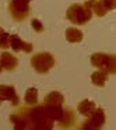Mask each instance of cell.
<instances>
[{
	"label": "cell",
	"instance_id": "6",
	"mask_svg": "<svg viewBox=\"0 0 116 130\" xmlns=\"http://www.w3.org/2000/svg\"><path fill=\"white\" fill-rule=\"evenodd\" d=\"M18 59L15 56H13L9 52H3L0 55V69L6 71H14L17 69Z\"/></svg>",
	"mask_w": 116,
	"mask_h": 130
},
{
	"label": "cell",
	"instance_id": "15",
	"mask_svg": "<svg viewBox=\"0 0 116 130\" xmlns=\"http://www.w3.org/2000/svg\"><path fill=\"white\" fill-rule=\"evenodd\" d=\"M23 46H24V41H21L18 35H10V48H13V51L20 52L23 51Z\"/></svg>",
	"mask_w": 116,
	"mask_h": 130
},
{
	"label": "cell",
	"instance_id": "13",
	"mask_svg": "<svg viewBox=\"0 0 116 130\" xmlns=\"http://www.w3.org/2000/svg\"><path fill=\"white\" fill-rule=\"evenodd\" d=\"M37 102H38V90L34 87L28 88L25 92V104L32 106V105H37Z\"/></svg>",
	"mask_w": 116,
	"mask_h": 130
},
{
	"label": "cell",
	"instance_id": "5",
	"mask_svg": "<svg viewBox=\"0 0 116 130\" xmlns=\"http://www.w3.org/2000/svg\"><path fill=\"white\" fill-rule=\"evenodd\" d=\"M105 123V113L102 109H95V112L90 116L87 122L80 126L78 130H101Z\"/></svg>",
	"mask_w": 116,
	"mask_h": 130
},
{
	"label": "cell",
	"instance_id": "16",
	"mask_svg": "<svg viewBox=\"0 0 116 130\" xmlns=\"http://www.w3.org/2000/svg\"><path fill=\"white\" fill-rule=\"evenodd\" d=\"M9 48H10V35L6 31H3L0 35V49H9Z\"/></svg>",
	"mask_w": 116,
	"mask_h": 130
},
{
	"label": "cell",
	"instance_id": "2",
	"mask_svg": "<svg viewBox=\"0 0 116 130\" xmlns=\"http://www.w3.org/2000/svg\"><path fill=\"white\" fill-rule=\"evenodd\" d=\"M31 66L35 71L38 73H48L52 67L55 66V57L48 52H41L35 53L31 57Z\"/></svg>",
	"mask_w": 116,
	"mask_h": 130
},
{
	"label": "cell",
	"instance_id": "17",
	"mask_svg": "<svg viewBox=\"0 0 116 130\" xmlns=\"http://www.w3.org/2000/svg\"><path fill=\"white\" fill-rule=\"evenodd\" d=\"M31 25H32V28H34L37 32H42L43 31V24L41 23L39 20H35L34 18V20L31 21Z\"/></svg>",
	"mask_w": 116,
	"mask_h": 130
},
{
	"label": "cell",
	"instance_id": "18",
	"mask_svg": "<svg viewBox=\"0 0 116 130\" xmlns=\"http://www.w3.org/2000/svg\"><path fill=\"white\" fill-rule=\"evenodd\" d=\"M102 2H104L105 7L108 9V11H109V10H115V7H116V2H115V0H102Z\"/></svg>",
	"mask_w": 116,
	"mask_h": 130
},
{
	"label": "cell",
	"instance_id": "10",
	"mask_svg": "<svg viewBox=\"0 0 116 130\" xmlns=\"http://www.w3.org/2000/svg\"><path fill=\"white\" fill-rule=\"evenodd\" d=\"M66 39H67L69 42H71V43L81 42L82 41V32L80 31V29L74 28V27L67 28L66 29Z\"/></svg>",
	"mask_w": 116,
	"mask_h": 130
},
{
	"label": "cell",
	"instance_id": "21",
	"mask_svg": "<svg viewBox=\"0 0 116 130\" xmlns=\"http://www.w3.org/2000/svg\"><path fill=\"white\" fill-rule=\"evenodd\" d=\"M0 70H2V69H0Z\"/></svg>",
	"mask_w": 116,
	"mask_h": 130
},
{
	"label": "cell",
	"instance_id": "9",
	"mask_svg": "<svg viewBox=\"0 0 116 130\" xmlns=\"http://www.w3.org/2000/svg\"><path fill=\"white\" fill-rule=\"evenodd\" d=\"M74 120H76V118H74L73 110L70 108H64L63 109V116L59 120V127L60 129H67V127H70L74 123Z\"/></svg>",
	"mask_w": 116,
	"mask_h": 130
},
{
	"label": "cell",
	"instance_id": "11",
	"mask_svg": "<svg viewBox=\"0 0 116 130\" xmlns=\"http://www.w3.org/2000/svg\"><path fill=\"white\" fill-rule=\"evenodd\" d=\"M91 81H92L95 85H98V87H104V85L106 84V81H108V73L104 71V70L94 71L92 76H91Z\"/></svg>",
	"mask_w": 116,
	"mask_h": 130
},
{
	"label": "cell",
	"instance_id": "4",
	"mask_svg": "<svg viewBox=\"0 0 116 130\" xmlns=\"http://www.w3.org/2000/svg\"><path fill=\"white\" fill-rule=\"evenodd\" d=\"M29 2L31 0H10L9 10L15 21H23L29 15Z\"/></svg>",
	"mask_w": 116,
	"mask_h": 130
},
{
	"label": "cell",
	"instance_id": "8",
	"mask_svg": "<svg viewBox=\"0 0 116 130\" xmlns=\"http://www.w3.org/2000/svg\"><path fill=\"white\" fill-rule=\"evenodd\" d=\"M77 109H78V112L81 113V115H84V116H87V118H90V116L92 115L94 112H95L96 106H95V104H94L91 99H82V101L78 104Z\"/></svg>",
	"mask_w": 116,
	"mask_h": 130
},
{
	"label": "cell",
	"instance_id": "12",
	"mask_svg": "<svg viewBox=\"0 0 116 130\" xmlns=\"http://www.w3.org/2000/svg\"><path fill=\"white\" fill-rule=\"evenodd\" d=\"M63 95L60 92H56V91H53V92L48 94V95L45 96V101H43V105H62L63 104Z\"/></svg>",
	"mask_w": 116,
	"mask_h": 130
},
{
	"label": "cell",
	"instance_id": "20",
	"mask_svg": "<svg viewBox=\"0 0 116 130\" xmlns=\"http://www.w3.org/2000/svg\"><path fill=\"white\" fill-rule=\"evenodd\" d=\"M4 31V29H2V28H0V35H2V32H3Z\"/></svg>",
	"mask_w": 116,
	"mask_h": 130
},
{
	"label": "cell",
	"instance_id": "7",
	"mask_svg": "<svg viewBox=\"0 0 116 130\" xmlns=\"http://www.w3.org/2000/svg\"><path fill=\"white\" fill-rule=\"evenodd\" d=\"M10 101L13 105L17 106L20 104V98L15 94L14 87H10V85H0V101Z\"/></svg>",
	"mask_w": 116,
	"mask_h": 130
},
{
	"label": "cell",
	"instance_id": "19",
	"mask_svg": "<svg viewBox=\"0 0 116 130\" xmlns=\"http://www.w3.org/2000/svg\"><path fill=\"white\" fill-rule=\"evenodd\" d=\"M23 51H24V52H27V53H31V52H32V43H29V42H24Z\"/></svg>",
	"mask_w": 116,
	"mask_h": 130
},
{
	"label": "cell",
	"instance_id": "14",
	"mask_svg": "<svg viewBox=\"0 0 116 130\" xmlns=\"http://www.w3.org/2000/svg\"><path fill=\"white\" fill-rule=\"evenodd\" d=\"M94 13H95L98 17H104V15L108 13V9L105 7V4H104L102 0H94V3H92V14Z\"/></svg>",
	"mask_w": 116,
	"mask_h": 130
},
{
	"label": "cell",
	"instance_id": "3",
	"mask_svg": "<svg viewBox=\"0 0 116 130\" xmlns=\"http://www.w3.org/2000/svg\"><path fill=\"white\" fill-rule=\"evenodd\" d=\"M92 66L98 67L99 70H104L106 73L115 74V55H106V53H94L91 56Z\"/></svg>",
	"mask_w": 116,
	"mask_h": 130
},
{
	"label": "cell",
	"instance_id": "1",
	"mask_svg": "<svg viewBox=\"0 0 116 130\" xmlns=\"http://www.w3.org/2000/svg\"><path fill=\"white\" fill-rule=\"evenodd\" d=\"M92 3L94 0H88L84 4H71L67 9V18L76 25L87 24L92 17Z\"/></svg>",
	"mask_w": 116,
	"mask_h": 130
}]
</instances>
